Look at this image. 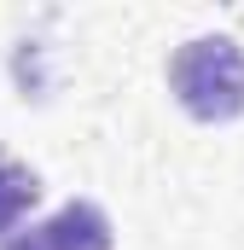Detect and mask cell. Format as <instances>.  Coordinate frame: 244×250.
Returning a JSON list of instances; mask_svg holds the SVG:
<instances>
[{
    "mask_svg": "<svg viewBox=\"0 0 244 250\" xmlns=\"http://www.w3.org/2000/svg\"><path fill=\"white\" fill-rule=\"evenodd\" d=\"M0 250H111V215L87 198H70L59 215H47L29 233H12Z\"/></svg>",
    "mask_w": 244,
    "mask_h": 250,
    "instance_id": "cell-2",
    "label": "cell"
},
{
    "mask_svg": "<svg viewBox=\"0 0 244 250\" xmlns=\"http://www.w3.org/2000/svg\"><path fill=\"white\" fill-rule=\"evenodd\" d=\"M169 93L198 123H233L244 111V47L233 35H192L169 59Z\"/></svg>",
    "mask_w": 244,
    "mask_h": 250,
    "instance_id": "cell-1",
    "label": "cell"
},
{
    "mask_svg": "<svg viewBox=\"0 0 244 250\" xmlns=\"http://www.w3.org/2000/svg\"><path fill=\"white\" fill-rule=\"evenodd\" d=\"M41 198V181H35V169L29 163H18V157H0V239L6 233H18V221L29 215V204Z\"/></svg>",
    "mask_w": 244,
    "mask_h": 250,
    "instance_id": "cell-3",
    "label": "cell"
}]
</instances>
